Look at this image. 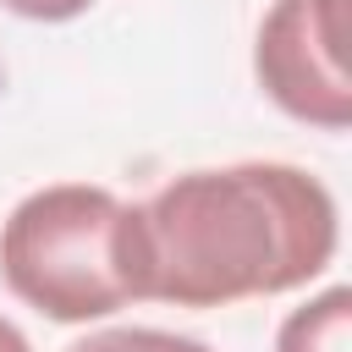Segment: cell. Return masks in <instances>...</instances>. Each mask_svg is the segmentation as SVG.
I'll return each instance as SVG.
<instances>
[{
	"mask_svg": "<svg viewBox=\"0 0 352 352\" xmlns=\"http://www.w3.org/2000/svg\"><path fill=\"white\" fill-rule=\"evenodd\" d=\"M143 302L231 308L319 280L341 248V209L286 160L182 170L138 204Z\"/></svg>",
	"mask_w": 352,
	"mask_h": 352,
	"instance_id": "cell-1",
	"label": "cell"
},
{
	"mask_svg": "<svg viewBox=\"0 0 352 352\" xmlns=\"http://www.w3.org/2000/svg\"><path fill=\"white\" fill-rule=\"evenodd\" d=\"M0 352H33V341L22 336V324H11L6 314H0Z\"/></svg>",
	"mask_w": 352,
	"mask_h": 352,
	"instance_id": "cell-7",
	"label": "cell"
},
{
	"mask_svg": "<svg viewBox=\"0 0 352 352\" xmlns=\"http://www.w3.org/2000/svg\"><path fill=\"white\" fill-rule=\"evenodd\" d=\"M275 352H352V292L324 286L275 330Z\"/></svg>",
	"mask_w": 352,
	"mask_h": 352,
	"instance_id": "cell-4",
	"label": "cell"
},
{
	"mask_svg": "<svg viewBox=\"0 0 352 352\" xmlns=\"http://www.w3.org/2000/svg\"><path fill=\"white\" fill-rule=\"evenodd\" d=\"M66 352H214L198 336H176V330H154V324H116V330H94L82 341H72Z\"/></svg>",
	"mask_w": 352,
	"mask_h": 352,
	"instance_id": "cell-5",
	"label": "cell"
},
{
	"mask_svg": "<svg viewBox=\"0 0 352 352\" xmlns=\"http://www.w3.org/2000/svg\"><path fill=\"white\" fill-rule=\"evenodd\" d=\"M253 77L275 110L319 132L352 126L346 0H275L253 38Z\"/></svg>",
	"mask_w": 352,
	"mask_h": 352,
	"instance_id": "cell-3",
	"label": "cell"
},
{
	"mask_svg": "<svg viewBox=\"0 0 352 352\" xmlns=\"http://www.w3.org/2000/svg\"><path fill=\"white\" fill-rule=\"evenodd\" d=\"M11 16H28V22H72L82 16L94 0H0Z\"/></svg>",
	"mask_w": 352,
	"mask_h": 352,
	"instance_id": "cell-6",
	"label": "cell"
},
{
	"mask_svg": "<svg viewBox=\"0 0 352 352\" xmlns=\"http://www.w3.org/2000/svg\"><path fill=\"white\" fill-rule=\"evenodd\" d=\"M0 280L55 324L110 319L143 302L138 204L94 182H50L0 220Z\"/></svg>",
	"mask_w": 352,
	"mask_h": 352,
	"instance_id": "cell-2",
	"label": "cell"
}]
</instances>
